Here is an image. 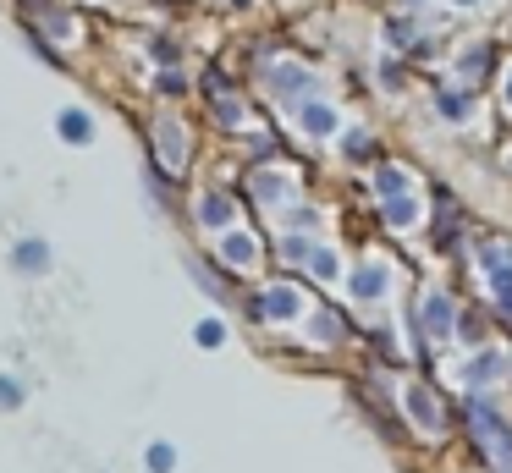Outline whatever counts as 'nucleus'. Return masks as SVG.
Returning a JSON list of instances; mask_svg holds the SVG:
<instances>
[{"label": "nucleus", "instance_id": "f257e3e1", "mask_svg": "<svg viewBox=\"0 0 512 473\" xmlns=\"http://www.w3.org/2000/svg\"><path fill=\"white\" fill-rule=\"evenodd\" d=\"M463 424H468L474 451L485 457V468L490 473H512V418L501 413L485 391H468L463 396Z\"/></svg>", "mask_w": 512, "mask_h": 473}, {"label": "nucleus", "instance_id": "f03ea898", "mask_svg": "<svg viewBox=\"0 0 512 473\" xmlns=\"http://www.w3.org/2000/svg\"><path fill=\"white\" fill-rule=\"evenodd\" d=\"M397 402H402V418H408V429H413V435L441 440L446 429H452V407L441 402V391H435L430 380H402Z\"/></svg>", "mask_w": 512, "mask_h": 473}, {"label": "nucleus", "instance_id": "7ed1b4c3", "mask_svg": "<svg viewBox=\"0 0 512 473\" xmlns=\"http://www.w3.org/2000/svg\"><path fill=\"white\" fill-rule=\"evenodd\" d=\"M479 259V275H485V292H490V308H496L501 319H512V242L490 237L474 248Z\"/></svg>", "mask_w": 512, "mask_h": 473}, {"label": "nucleus", "instance_id": "20e7f679", "mask_svg": "<svg viewBox=\"0 0 512 473\" xmlns=\"http://www.w3.org/2000/svg\"><path fill=\"white\" fill-rule=\"evenodd\" d=\"M314 83H320V77H314L303 61H287V55H281V61H265V88H270L276 105H309Z\"/></svg>", "mask_w": 512, "mask_h": 473}, {"label": "nucleus", "instance_id": "39448f33", "mask_svg": "<svg viewBox=\"0 0 512 473\" xmlns=\"http://www.w3.org/2000/svg\"><path fill=\"white\" fill-rule=\"evenodd\" d=\"M507 374H512V352H501L496 341H490V347L468 352V363L457 369V380H463V391H485L490 396V385H501Z\"/></svg>", "mask_w": 512, "mask_h": 473}, {"label": "nucleus", "instance_id": "423d86ee", "mask_svg": "<svg viewBox=\"0 0 512 473\" xmlns=\"http://www.w3.org/2000/svg\"><path fill=\"white\" fill-rule=\"evenodd\" d=\"M419 314H424V330H430V347L457 341V314H463V303H457L446 286H430V292L419 297Z\"/></svg>", "mask_w": 512, "mask_h": 473}, {"label": "nucleus", "instance_id": "0eeeda50", "mask_svg": "<svg viewBox=\"0 0 512 473\" xmlns=\"http://www.w3.org/2000/svg\"><path fill=\"white\" fill-rule=\"evenodd\" d=\"M391 264H380V259H358L353 270H347V297H353L358 308H375V303H386L391 297Z\"/></svg>", "mask_w": 512, "mask_h": 473}, {"label": "nucleus", "instance_id": "6e6552de", "mask_svg": "<svg viewBox=\"0 0 512 473\" xmlns=\"http://www.w3.org/2000/svg\"><path fill=\"white\" fill-rule=\"evenodd\" d=\"M248 314L265 319V325H292V319L303 314V297H298V286L276 281V286H265L259 297H248Z\"/></svg>", "mask_w": 512, "mask_h": 473}, {"label": "nucleus", "instance_id": "1a4fd4ad", "mask_svg": "<svg viewBox=\"0 0 512 473\" xmlns=\"http://www.w3.org/2000/svg\"><path fill=\"white\" fill-rule=\"evenodd\" d=\"M435 253L457 259L463 253V204H457L446 187H435Z\"/></svg>", "mask_w": 512, "mask_h": 473}, {"label": "nucleus", "instance_id": "9d476101", "mask_svg": "<svg viewBox=\"0 0 512 473\" xmlns=\"http://www.w3.org/2000/svg\"><path fill=\"white\" fill-rule=\"evenodd\" d=\"M248 187H254V198L270 209V215L298 204V182H292L287 171H270V165H254V171H248Z\"/></svg>", "mask_w": 512, "mask_h": 473}, {"label": "nucleus", "instance_id": "9b49d317", "mask_svg": "<svg viewBox=\"0 0 512 473\" xmlns=\"http://www.w3.org/2000/svg\"><path fill=\"white\" fill-rule=\"evenodd\" d=\"M155 154H160V171L182 176V165H188V132H182L177 116H160L155 121Z\"/></svg>", "mask_w": 512, "mask_h": 473}, {"label": "nucleus", "instance_id": "f8f14e48", "mask_svg": "<svg viewBox=\"0 0 512 473\" xmlns=\"http://www.w3.org/2000/svg\"><path fill=\"white\" fill-rule=\"evenodd\" d=\"M430 99H435V116H441L446 127H463V121L474 116V88L468 83H435Z\"/></svg>", "mask_w": 512, "mask_h": 473}, {"label": "nucleus", "instance_id": "ddd939ff", "mask_svg": "<svg viewBox=\"0 0 512 473\" xmlns=\"http://www.w3.org/2000/svg\"><path fill=\"white\" fill-rule=\"evenodd\" d=\"M380 33H386V50L391 55H408V61L419 55V44H424V28H419V17H413V11H391Z\"/></svg>", "mask_w": 512, "mask_h": 473}, {"label": "nucleus", "instance_id": "4468645a", "mask_svg": "<svg viewBox=\"0 0 512 473\" xmlns=\"http://www.w3.org/2000/svg\"><path fill=\"white\" fill-rule=\"evenodd\" d=\"M347 330H353V325H347V314H342L336 303H325V297H320V308L309 314V336H314V347H342Z\"/></svg>", "mask_w": 512, "mask_h": 473}, {"label": "nucleus", "instance_id": "2eb2a0df", "mask_svg": "<svg viewBox=\"0 0 512 473\" xmlns=\"http://www.w3.org/2000/svg\"><path fill=\"white\" fill-rule=\"evenodd\" d=\"M204 94H210V105H215V116H221V127H243V121H248V110H243V99H237V88L226 83L221 72L204 77Z\"/></svg>", "mask_w": 512, "mask_h": 473}, {"label": "nucleus", "instance_id": "dca6fc26", "mask_svg": "<svg viewBox=\"0 0 512 473\" xmlns=\"http://www.w3.org/2000/svg\"><path fill=\"white\" fill-rule=\"evenodd\" d=\"M375 220L386 231H413L424 220V204L413 193H402V198H380V209H375Z\"/></svg>", "mask_w": 512, "mask_h": 473}, {"label": "nucleus", "instance_id": "f3484780", "mask_svg": "<svg viewBox=\"0 0 512 473\" xmlns=\"http://www.w3.org/2000/svg\"><path fill=\"white\" fill-rule=\"evenodd\" d=\"M221 264H226V270H254V264H259V237H254V231H243V226L226 231V237H221Z\"/></svg>", "mask_w": 512, "mask_h": 473}, {"label": "nucleus", "instance_id": "a211bd4d", "mask_svg": "<svg viewBox=\"0 0 512 473\" xmlns=\"http://www.w3.org/2000/svg\"><path fill=\"white\" fill-rule=\"evenodd\" d=\"M369 193L375 198H402L413 193V171L397 160H375V171H369Z\"/></svg>", "mask_w": 512, "mask_h": 473}, {"label": "nucleus", "instance_id": "6ab92c4d", "mask_svg": "<svg viewBox=\"0 0 512 473\" xmlns=\"http://www.w3.org/2000/svg\"><path fill=\"white\" fill-rule=\"evenodd\" d=\"M496 61H501V55H496V44L485 39V44H468V50L452 61V72L463 77L468 88H474V83H485V77H490V66H496Z\"/></svg>", "mask_w": 512, "mask_h": 473}, {"label": "nucleus", "instance_id": "aec40b11", "mask_svg": "<svg viewBox=\"0 0 512 473\" xmlns=\"http://www.w3.org/2000/svg\"><path fill=\"white\" fill-rule=\"evenodd\" d=\"M298 127L309 132V138H336V132H342V116H336V105H325V99H309V105H298Z\"/></svg>", "mask_w": 512, "mask_h": 473}, {"label": "nucleus", "instance_id": "412c9836", "mask_svg": "<svg viewBox=\"0 0 512 473\" xmlns=\"http://www.w3.org/2000/svg\"><path fill=\"white\" fill-rule=\"evenodd\" d=\"M199 226L204 231H221V237H226V231L237 226V204L226 193H204L199 198Z\"/></svg>", "mask_w": 512, "mask_h": 473}, {"label": "nucleus", "instance_id": "4be33fe9", "mask_svg": "<svg viewBox=\"0 0 512 473\" xmlns=\"http://www.w3.org/2000/svg\"><path fill=\"white\" fill-rule=\"evenodd\" d=\"M342 154H347V165H364V160H375V154H380V138L364 127V121H353V127L342 132Z\"/></svg>", "mask_w": 512, "mask_h": 473}, {"label": "nucleus", "instance_id": "5701e85b", "mask_svg": "<svg viewBox=\"0 0 512 473\" xmlns=\"http://www.w3.org/2000/svg\"><path fill=\"white\" fill-rule=\"evenodd\" d=\"M408 77H413L408 55H386V61H380V88H386V94H402V88H408Z\"/></svg>", "mask_w": 512, "mask_h": 473}, {"label": "nucleus", "instance_id": "b1692460", "mask_svg": "<svg viewBox=\"0 0 512 473\" xmlns=\"http://www.w3.org/2000/svg\"><path fill=\"white\" fill-rule=\"evenodd\" d=\"M303 270H309L314 281H336V275H342V259H336V248L314 242V253H309V264H303Z\"/></svg>", "mask_w": 512, "mask_h": 473}, {"label": "nucleus", "instance_id": "393cba45", "mask_svg": "<svg viewBox=\"0 0 512 473\" xmlns=\"http://www.w3.org/2000/svg\"><path fill=\"white\" fill-rule=\"evenodd\" d=\"M276 248H281V259H287V264H309L314 237H309V231H281V237H276Z\"/></svg>", "mask_w": 512, "mask_h": 473}, {"label": "nucleus", "instance_id": "a878e982", "mask_svg": "<svg viewBox=\"0 0 512 473\" xmlns=\"http://www.w3.org/2000/svg\"><path fill=\"white\" fill-rule=\"evenodd\" d=\"M457 341H463L468 352H474V347H490V341H485V314L463 308V314H457Z\"/></svg>", "mask_w": 512, "mask_h": 473}, {"label": "nucleus", "instance_id": "bb28decb", "mask_svg": "<svg viewBox=\"0 0 512 473\" xmlns=\"http://www.w3.org/2000/svg\"><path fill=\"white\" fill-rule=\"evenodd\" d=\"M61 138H67V143H89L94 138L89 110H61Z\"/></svg>", "mask_w": 512, "mask_h": 473}, {"label": "nucleus", "instance_id": "cd10ccee", "mask_svg": "<svg viewBox=\"0 0 512 473\" xmlns=\"http://www.w3.org/2000/svg\"><path fill=\"white\" fill-rule=\"evenodd\" d=\"M45 264H50V248H45L39 237H34V242H17V270H34V275H39Z\"/></svg>", "mask_w": 512, "mask_h": 473}, {"label": "nucleus", "instance_id": "c85d7f7f", "mask_svg": "<svg viewBox=\"0 0 512 473\" xmlns=\"http://www.w3.org/2000/svg\"><path fill=\"white\" fill-rule=\"evenodd\" d=\"M193 341H199L204 352L226 347V325H221V319H199V325H193Z\"/></svg>", "mask_w": 512, "mask_h": 473}, {"label": "nucleus", "instance_id": "c756f323", "mask_svg": "<svg viewBox=\"0 0 512 473\" xmlns=\"http://www.w3.org/2000/svg\"><path fill=\"white\" fill-rule=\"evenodd\" d=\"M144 462H149V473H171L177 468V446H171V440H155V446L144 451Z\"/></svg>", "mask_w": 512, "mask_h": 473}, {"label": "nucleus", "instance_id": "7c9ffc66", "mask_svg": "<svg viewBox=\"0 0 512 473\" xmlns=\"http://www.w3.org/2000/svg\"><path fill=\"white\" fill-rule=\"evenodd\" d=\"M287 231H320V209L292 204V209H287Z\"/></svg>", "mask_w": 512, "mask_h": 473}, {"label": "nucleus", "instance_id": "2f4dec72", "mask_svg": "<svg viewBox=\"0 0 512 473\" xmlns=\"http://www.w3.org/2000/svg\"><path fill=\"white\" fill-rule=\"evenodd\" d=\"M160 94H188V77H182V72H160Z\"/></svg>", "mask_w": 512, "mask_h": 473}, {"label": "nucleus", "instance_id": "473e14b6", "mask_svg": "<svg viewBox=\"0 0 512 473\" xmlns=\"http://www.w3.org/2000/svg\"><path fill=\"white\" fill-rule=\"evenodd\" d=\"M23 402V391H17V380H6V374H0V407H17Z\"/></svg>", "mask_w": 512, "mask_h": 473}, {"label": "nucleus", "instance_id": "72a5a7b5", "mask_svg": "<svg viewBox=\"0 0 512 473\" xmlns=\"http://www.w3.org/2000/svg\"><path fill=\"white\" fill-rule=\"evenodd\" d=\"M149 50H155V61H177V39H155Z\"/></svg>", "mask_w": 512, "mask_h": 473}, {"label": "nucleus", "instance_id": "f704fd0d", "mask_svg": "<svg viewBox=\"0 0 512 473\" xmlns=\"http://www.w3.org/2000/svg\"><path fill=\"white\" fill-rule=\"evenodd\" d=\"M501 99H507V110H512V72L501 77Z\"/></svg>", "mask_w": 512, "mask_h": 473}, {"label": "nucleus", "instance_id": "c9c22d12", "mask_svg": "<svg viewBox=\"0 0 512 473\" xmlns=\"http://www.w3.org/2000/svg\"><path fill=\"white\" fill-rule=\"evenodd\" d=\"M397 6H402V11H424L430 0H397Z\"/></svg>", "mask_w": 512, "mask_h": 473}, {"label": "nucleus", "instance_id": "e433bc0d", "mask_svg": "<svg viewBox=\"0 0 512 473\" xmlns=\"http://www.w3.org/2000/svg\"><path fill=\"white\" fill-rule=\"evenodd\" d=\"M452 6H457V11H474V6H479V0H452Z\"/></svg>", "mask_w": 512, "mask_h": 473}, {"label": "nucleus", "instance_id": "4c0bfd02", "mask_svg": "<svg viewBox=\"0 0 512 473\" xmlns=\"http://www.w3.org/2000/svg\"><path fill=\"white\" fill-rule=\"evenodd\" d=\"M226 6H237V11H243V6H254V0H226Z\"/></svg>", "mask_w": 512, "mask_h": 473}]
</instances>
